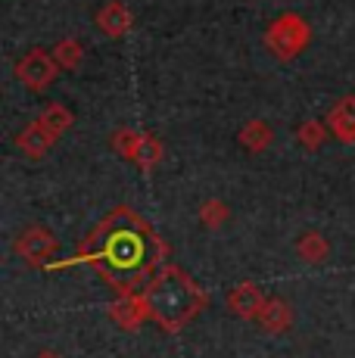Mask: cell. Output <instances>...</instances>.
<instances>
[{
    "label": "cell",
    "mask_w": 355,
    "mask_h": 358,
    "mask_svg": "<svg viewBox=\"0 0 355 358\" xmlns=\"http://www.w3.org/2000/svg\"><path fill=\"white\" fill-rule=\"evenodd\" d=\"M228 206L222 203V199H209V203L200 206V222L206 224V228H222L224 222H228Z\"/></svg>",
    "instance_id": "cell-15"
},
{
    "label": "cell",
    "mask_w": 355,
    "mask_h": 358,
    "mask_svg": "<svg viewBox=\"0 0 355 358\" xmlns=\"http://www.w3.org/2000/svg\"><path fill=\"white\" fill-rule=\"evenodd\" d=\"M271 128L265 125L262 119H252V122H247V125H243V131H240V143L247 150H252V153H262L265 147H268L271 143Z\"/></svg>",
    "instance_id": "cell-13"
},
{
    "label": "cell",
    "mask_w": 355,
    "mask_h": 358,
    "mask_svg": "<svg viewBox=\"0 0 355 358\" xmlns=\"http://www.w3.org/2000/svg\"><path fill=\"white\" fill-rule=\"evenodd\" d=\"M309 41H312L309 22H305L303 16H296V13L277 16L275 22L268 25V31H265V44H268V50L275 53L277 59L299 57V53L309 47Z\"/></svg>",
    "instance_id": "cell-2"
},
{
    "label": "cell",
    "mask_w": 355,
    "mask_h": 358,
    "mask_svg": "<svg viewBox=\"0 0 355 358\" xmlns=\"http://www.w3.org/2000/svg\"><path fill=\"white\" fill-rule=\"evenodd\" d=\"M97 29L109 34V38H119V34H125L131 29V13H128L119 0H109L103 10L97 13Z\"/></svg>",
    "instance_id": "cell-9"
},
{
    "label": "cell",
    "mask_w": 355,
    "mask_h": 358,
    "mask_svg": "<svg viewBox=\"0 0 355 358\" xmlns=\"http://www.w3.org/2000/svg\"><path fill=\"white\" fill-rule=\"evenodd\" d=\"M38 122L59 141V137H63V131H69V125H72V113L66 106H59V103H53L50 109H44V113L38 115Z\"/></svg>",
    "instance_id": "cell-14"
},
{
    "label": "cell",
    "mask_w": 355,
    "mask_h": 358,
    "mask_svg": "<svg viewBox=\"0 0 355 358\" xmlns=\"http://www.w3.org/2000/svg\"><path fill=\"white\" fill-rule=\"evenodd\" d=\"M327 128L340 143H355V97H340L327 113Z\"/></svg>",
    "instance_id": "cell-6"
},
{
    "label": "cell",
    "mask_w": 355,
    "mask_h": 358,
    "mask_svg": "<svg viewBox=\"0 0 355 358\" xmlns=\"http://www.w3.org/2000/svg\"><path fill=\"white\" fill-rule=\"evenodd\" d=\"M265 302H268V296L259 290L256 284H249V280H247V284H237L234 290L228 293L231 312L240 315V318H247V321H256L259 318V312L265 308Z\"/></svg>",
    "instance_id": "cell-5"
},
{
    "label": "cell",
    "mask_w": 355,
    "mask_h": 358,
    "mask_svg": "<svg viewBox=\"0 0 355 358\" xmlns=\"http://www.w3.org/2000/svg\"><path fill=\"white\" fill-rule=\"evenodd\" d=\"M106 252H109V259H113L119 268H131V265H138V262H140L143 246H140L138 237H131V234H119V237L106 246Z\"/></svg>",
    "instance_id": "cell-10"
},
{
    "label": "cell",
    "mask_w": 355,
    "mask_h": 358,
    "mask_svg": "<svg viewBox=\"0 0 355 358\" xmlns=\"http://www.w3.org/2000/svg\"><path fill=\"white\" fill-rule=\"evenodd\" d=\"M53 143H57V137H53V134H50V131H47L44 125H41L38 119L31 122V125L25 128L22 134L16 137V147H19V153H22V156H29V159H41V156H44L47 150L53 147Z\"/></svg>",
    "instance_id": "cell-7"
},
{
    "label": "cell",
    "mask_w": 355,
    "mask_h": 358,
    "mask_svg": "<svg viewBox=\"0 0 355 358\" xmlns=\"http://www.w3.org/2000/svg\"><path fill=\"white\" fill-rule=\"evenodd\" d=\"M35 358H59V352H53V349H41Z\"/></svg>",
    "instance_id": "cell-18"
},
{
    "label": "cell",
    "mask_w": 355,
    "mask_h": 358,
    "mask_svg": "<svg viewBox=\"0 0 355 358\" xmlns=\"http://www.w3.org/2000/svg\"><path fill=\"white\" fill-rule=\"evenodd\" d=\"M143 302L150 308V318L162 330H181L187 327L196 315L206 308V293L190 280L181 268H166L153 278V284L143 293Z\"/></svg>",
    "instance_id": "cell-1"
},
{
    "label": "cell",
    "mask_w": 355,
    "mask_h": 358,
    "mask_svg": "<svg viewBox=\"0 0 355 358\" xmlns=\"http://www.w3.org/2000/svg\"><path fill=\"white\" fill-rule=\"evenodd\" d=\"M147 315H150V308H147V302H143V296H140V299L122 296V299L113 306V318L119 321L122 327H138Z\"/></svg>",
    "instance_id": "cell-11"
},
{
    "label": "cell",
    "mask_w": 355,
    "mask_h": 358,
    "mask_svg": "<svg viewBox=\"0 0 355 358\" xmlns=\"http://www.w3.org/2000/svg\"><path fill=\"white\" fill-rule=\"evenodd\" d=\"M327 252H331V243H327V240L321 237L318 231H305L303 237L296 240V256L303 259V262H309V265H318V262H324Z\"/></svg>",
    "instance_id": "cell-12"
},
{
    "label": "cell",
    "mask_w": 355,
    "mask_h": 358,
    "mask_svg": "<svg viewBox=\"0 0 355 358\" xmlns=\"http://www.w3.org/2000/svg\"><path fill=\"white\" fill-rule=\"evenodd\" d=\"M16 256L25 259L29 265L35 268H50L53 256L59 252V240L53 237L47 228H38V224H31V228H25L22 234L16 237Z\"/></svg>",
    "instance_id": "cell-3"
},
{
    "label": "cell",
    "mask_w": 355,
    "mask_h": 358,
    "mask_svg": "<svg viewBox=\"0 0 355 358\" xmlns=\"http://www.w3.org/2000/svg\"><path fill=\"white\" fill-rule=\"evenodd\" d=\"M296 141H299V147H305V150H318L321 143H324V125L315 119L303 122L296 131Z\"/></svg>",
    "instance_id": "cell-16"
},
{
    "label": "cell",
    "mask_w": 355,
    "mask_h": 358,
    "mask_svg": "<svg viewBox=\"0 0 355 358\" xmlns=\"http://www.w3.org/2000/svg\"><path fill=\"white\" fill-rule=\"evenodd\" d=\"M53 59L59 63V69H75L81 63V44L78 41H59L53 47Z\"/></svg>",
    "instance_id": "cell-17"
},
{
    "label": "cell",
    "mask_w": 355,
    "mask_h": 358,
    "mask_svg": "<svg viewBox=\"0 0 355 358\" xmlns=\"http://www.w3.org/2000/svg\"><path fill=\"white\" fill-rule=\"evenodd\" d=\"M256 324L265 330V334H287L293 327V308L287 306L284 299H268L265 308L259 312Z\"/></svg>",
    "instance_id": "cell-8"
},
{
    "label": "cell",
    "mask_w": 355,
    "mask_h": 358,
    "mask_svg": "<svg viewBox=\"0 0 355 358\" xmlns=\"http://www.w3.org/2000/svg\"><path fill=\"white\" fill-rule=\"evenodd\" d=\"M57 75H59V63L44 50H29L25 57L16 59V78L31 91L50 87L57 81Z\"/></svg>",
    "instance_id": "cell-4"
}]
</instances>
